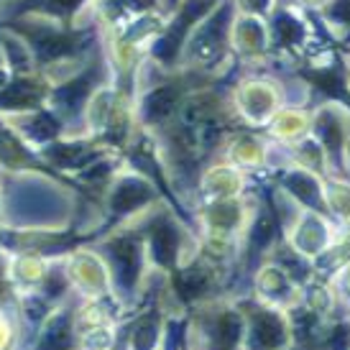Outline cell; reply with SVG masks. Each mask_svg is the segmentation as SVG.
<instances>
[{
    "label": "cell",
    "instance_id": "obj_1",
    "mask_svg": "<svg viewBox=\"0 0 350 350\" xmlns=\"http://www.w3.org/2000/svg\"><path fill=\"white\" fill-rule=\"evenodd\" d=\"M230 18H233V5H230V0H223V5L213 13V18L204 21V26L197 31V36L192 41V46H189V51H187V57L192 59L195 64H200V67L217 64L225 54Z\"/></svg>",
    "mask_w": 350,
    "mask_h": 350
},
{
    "label": "cell",
    "instance_id": "obj_2",
    "mask_svg": "<svg viewBox=\"0 0 350 350\" xmlns=\"http://www.w3.org/2000/svg\"><path fill=\"white\" fill-rule=\"evenodd\" d=\"M215 0H185L176 10L174 21L166 26L164 36L154 46V57L164 64H172L182 51H185L187 33L195 29V23L202 18L207 10L213 8Z\"/></svg>",
    "mask_w": 350,
    "mask_h": 350
},
{
    "label": "cell",
    "instance_id": "obj_3",
    "mask_svg": "<svg viewBox=\"0 0 350 350\" xmlns=\"http://www.w3.org/2000/svg\"><path fill=\"white\" fill-rule=\"evenodd\" d=\"M314 133L320 138L325 159H330L338 172H345V151H348V123L335 107H322L314 116Z\"/></svg>",
    "mask_w": 350,
    "mask_h": 350
},
{
    "label": "cell",
    "instance_id": "obj_4",
    "mask_svg": "<svg viewBox=\"0 0 350 350\" xmlns=\"http://www.w3.org/2000/svg\"><path fill=\"white\" fill-rule=\"evenodd\" d=\"M292 327L282 314L263 307H253L251 312V330H248V342L253 350H284L289 345Z\"/></svg>",
    "mask_w": 350,
    "mask_h": 350
},
{
    "label": "cell",
    "instance_id": "obj_5",
    "mask_svg": "<svg viewBox=\"0 0 350 350\" xmlns=\"http://www.w3.org/2000/svg\"><path fill=\"white\" fill-rule=\"evenodd\" d=\"M299 75L310 82L312 88L320 90L322 95H327L330 100H340L350 107V72L340 54H335L330 64L301 69Z\"/></svg>",
    "mask_w": 350,
    "mask_h": 350
},
{
    "label": "cell",
    "instance_id": "obj_6",
    "mask_svg": "<svg viewBox=\"0 0 350 350\" xmlns=\"http://www.w3.org/2000/svg\"><path fill=\"white\" fill-rule=\"evenodd\" d=\"M332 230L330 225L325 223V217L317 213H307L297 223V230L292 233V245L299 256H310L317 258L325 251H330Z\"/></svg>",
    "mask_w": 350,
    "mask_h": 350
},
{
    "label": "cell",
    "instance_id": "obj_7",
    "mask_svg": "<svg viewBox=\"0 0 350 350\" xmlns=\"http://www.w3.org/2000/svg\"><path fill=\"white\" fill-rule=\"evenodd\" d=\"M282 182H284V189L292 192L310 213H317V215L330 213L325 187L320 185V179L312 174L310 169H292V172H284Z\"/></svg>",
    "mask_w": 350,
    "mask_h": 350
},
{
    "label": "cell",
    "instance_id": "obj_8",
    "mask_svg": "<svg viewBox=\"0 0 350 350\" xmlns=\"http://www.w3.org/2000/svg\"><path fill=\"white\" fill-rule=\"evenodd\" d=\"M271 33L273 44L282 46V49H297V46H301V41L307 39V29L301 26V21L284 8L273 13Z\"/></svg>",
    "mask_w": 350,
    "mask_h": 350
},
{
    "label": "cell",
    "instance_id": "obj_9",
    "mask_svg": "<svg viewBox=\"0 0 350 350\" xmlns=\"http://www.w3.org/2000/svg\"><path fill=\"white\" fill-rule=\"evenodd\" d=\"M182 90L174 85H161L154 92H148V98L144 100V118L151 123H161L164 118H169L179 105Z\"/></svg>",
    "mask_w": 350,
    "mask_h": 350
},
{
    "label": "cell",
    "instance_id": "obj_10",
    "mask_svg": "<svg viewBox=\"0 0 350 350\" xmlns=\"http://www.w3.org/2000/svg\"><path fill=\"white\" fill-rule=\"evenodd\" d=\"M151 251L156 261L161 266H174V258L179 253V233L176 225L172 223H156L151 230Z\"/></svg>",
    "mask_w": 350,
    "mask_h": 350
},
{
    "label": "cell",
    "instance_id": "obj_11",
    "mask_svg": "<svg viewBox=\"0 0 350 350\" xmlns=\"http://www.w3.org/2000/svg\"><path fill=\"white\" fill-rule=\"evenodd\" d=\"M245 113L251 120H263L266 116H271L273 107H276V95H273L271 88H263V85H251V88L243 90V100Z\"/></svg>",
    "mask_w": 350,
    "mask_h": 350
},
{
    "label": "cell",
    "instance_id": "obj_12",
    "mask_svg": "<svg viewBox=\"0 0 350 350\" xmlns=\"http://www.w3.org/2000/svg\"><path fill=\"white\" fill-rule=\"evenodd\" d=\"M241 220H243V213H241L238 202H220L210 210V223L220 230H233Z\"/></svg>",
    "mask_w": 350,
    "mask_h": 350
},
{
    "label": "cell",
    "instance_id": "obj_13",
    "mask_svg": "<svg viewBox=\"0 0 350 350\" xmlns=\"http://www.w3.org/2000/svg\"><path fill=\"white\" fill-rule=\"evenodd\" d=\"M238 41L243 44L251 54H258L266 46V31L258 21H241V29H238Z\"/></svg>",
    "mask_w": 350,
    "mask_h": 350
},
{
    "label": "cell",
    "instance_id": "obj_14",
    "mask_svg": "<svg viewBox=\"0 0 350 350\" xmlns=\"http://www.w3.org/2000/svg\"><path fill=\"white\" fill-rule=\"evenodd\" d=\"M327 204H330V210L350 217V185L335 182V185L327 189Z\"/></svg>",
    "mask_w": 350,
    "mask_h": 350
},
{
    "label": "cell",
    "instance_id": "obj_15",
    "mask_svg": "<svg viewBox=\"0 0 350 350\" xmlns=\"http://www.w3.org/2000/svg\"><path fill=\"white\" fill-rule=\"evenodd\" d=\"M276 126H279L276 131H279L284 138H294L307 128V116H304V113H297V110H289V113H284V116L279 118Z\"/></svg>",
    "mask_w": 350,
    "mask_h": 350
},
{
    "label": "cell",
    "instance_id": "obj_16",
    "mask_svg": "<svg viewBox=\"0 0 350 350\" xmlns=\"http://www.w3.org/2000/svg\"><path fill=\"white\" fill-rule=\"evenodd\" d=\"M325 16L335 23V26H345L350 29V0H332L325 8Z\"/></svg>",
    "mask_w": 350,
    "mask_h": 350
},
{
    "label": "cell",
    "instance_id": "obj_17",
    "mask_svg": "<svg viewBox=\"0 0 350 350\" xmlns=\"http://www.w3.org/2000/svg\"><path fill=\"white\" fill-rule=\"evenodd\" d=\"M131 3H133L136 8H151L156 0H131Z\"/></svg>",
    "mask_w": 350,
    "mask_h": 350
}]
</instances>
